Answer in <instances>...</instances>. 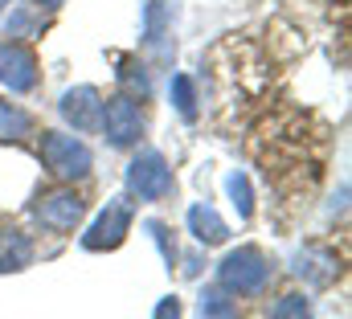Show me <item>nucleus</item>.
<instances>
[{
    "label": "nucleus",
    "instance_id": "nucleus-16",
    "mask_svg": "<svg viewBox=\"0 0 352 319\" xmlns=\"http://www.w3.org/2000/svg\"><path fill=\"white\" fill-rule=\"evenodd\" d=\"M226 188H230V197H234V205H238V217H250V209H254V201H250V180L234 172V176L226 180Z\"/></svg>",
    "mask_w": 352,
    "mask_h": 319
},
{
    "label": "nucleus",
    "instance_id": "nucleus-8",
    "mask_svg": "<svg viewBox=\"0 0 352 319\" xmlns=\"http://www.w3.org/2000/svg\"><path fill=\"white\" fill-rule=\"evenodd\" d=\"M62 115L74 123V131H94L98 119H102V102H98V90L94 86H74L62 94Z\"/></svg>",
    "mask_w": 352,
    "mask_h": 319
},
{
    "label": "nucleus",
    "instance_id": "nucleus-17",
    "mask_svg": "<svg viewBox=\"0 0 352 319\" xmlns=\"http://www.w3.org/2000/svg\"><path fill=\"white\" fill-rule=\"evenodd\" d=\"M148 234L156 238V245H160V254H164V262L173 266V262H176V241L168 238V226H160V221H148Z\"/></svg>",
    "mask_w": 352,
    "mask_h": 319
},
{
    "label": "nucleus",
    "instance_id": "nucleus-7",
    "mask_svg": "<svg viewBox=\"0 0 352 319\" xmlns=\"http://www.w3.org/2000/svg\"><path fill=\"white\" fill-rule=\"evenodd\" d=\"M82 213H87V205H82V197L78 192H50V197H41V205H37V221L41 226H50V230H58V234H66V230H74L78 221H82Z\"/></svg>",
    "mask_w": 352,
    "mask_h": 319
},
{
    "label": "nucleus",
    "instance_id": "nucleus-2",
    "mask_svg": "<svg viewBox=\"0 0 352 319\" xmlns=\"http://www.w3.org/2000/svg\"><path fill=\"white\" fill-rule=\"evenodd\" d=\"M217 278H221V287H226V291L254 295V291H263V287H266V278H270V266H266V258L254 250V245H242V250L226 254V262H221Z\"/></svg>",
    "mask_w": 352,
    "mask_h": 319
},
{
    "label": "nucleus",
    "instance_id": "nucleus-15",
    "mask_svg": "<svg viewBox=\"0 0 352 319\" xmlns=\"http://www.w3.org/2000/svg\"><path fill=\"white\" fill-rule=\"evenodd\" d=\"M173 102H176V111H180L184 119H192V115H197V98H192V82L184 78V74H176V78H173Z\"/></svg>",
    "mask_w": 352,
    "mask_h": 319
},
{
    "label": "nucleus",
    "instance_id": "nucleus-5",
    "mask_svg": "<svg viewBox=\"0 0 352 319\" xmlns=\"http://www.w3.org/2000/svg\"><path fill=\"white\" fill-rule=\"evenodd\" d=\"M127 230H131V201H111L98 217H94V226L87 230V238L82 245L87 250H115L119 241L127 238Z\"/></svg>",
    "mask_w": 352,
    "mask_h": 319
},
{
    "label": "nucleus",
    "instance_id": "nucleus-10",
    "mask_svg": "<svg viewBox=\"0 0 352 319\" xmlns=\"http://www.w3.org/2000/svg\"><path fill=\"white\" fill-rule=\"evenodd\" d=\"M188 230H192V238L205 241V245H217V241H226V221L217 217V209H209V205H192L188 209Z\"/></svg>",
    "mask_w": 352,
    "mask_h": 319
},
{
    "label": "nucleus",
    "instance_id": "nucleus-18",
    "mask_svg": "<svg viewBox=\"0 0 352 319\" xmlns=\"http://www.w3.org/2000/svg\"><path fill=\"white\" fill-rule=\"evenodd\" d=\"M156 319H180V299H160Z\"/></svg>",
    "mask_w": 352,
    "mask_h": 319
},
{
    "label": "nucleus",
    "instance_id": "nucleus-14",
    "mask_svg": "<svg viewBox=\"0 0 352 319\" xmlns=\"http://www.w3.org/2000/svg\"><path fill=\"white\" fill-rule=\"evenodd\" d=\"M270 319H311V307L303 295H283L274 307H270Z\"/></svg>",
    "mask_w": 352,
    "mask_h": 319
},
{
    "label": "nucleus",
    "instance_id": "nucleus-13",
    "mask_svg": "<svg viewBox=\"0 0 352 319\" xmlns=\"http://www.w3.org/2000/svg\"><path fill=\"white\" fill-rule=\"evenodd\" d=\"M197 319H238V307L221 291H205L201 295V307H197Z\"/></svg>",
    "mask_w": 352,
    "mask_h": 319
},
{
    "label": "nucleus",
    "instance_id": "nucleus-19",
    "mask_svg": "<svg viewBox=\"0 0 352 319\" xmlns=\"http://www.w3.org/2000/svg\"><path fill=\"white\" fill-rule=\"evenodd\" d=\"M41 8H58V4H66V0H37Z\"/></svg>",
    "mask_w": 352,
    "mask_h": 319
},
{
    "label": "nucleus",
    "instance_id": "nucleus-1",
    "mask_svg": "<svg viewBox=\"0 0 352 319\" xmlns=\"http://www.w3.org/2000/svg\"><path fill=\"white\" fill-rule=\"evenodd\" d=\"M41 160L54 176L74 180L90 172V148L78 135H62V131H41Z\"/></svg>",
    "mask_w": 352,
    "mask_h": 319
},
{
    "label": "nucleus",
    "instance_id": "nucleus-12",
    "mask_svg": "<svg viewBox=\"0 0 352 319\" xmlns=\"http://www.w3.org/2000/svg\"><path fill=\"white\" fill-rule=\"evenodd\" d=\"M29 131H33V119H29L21 107L0 102V140H21V135H29Z\"/></svg>",
    "mask_w": 352,
    "mask_h": 319
},
{
    "label": "nucleus",
    "instance_id": "nucleus-3",
    "mask_svg": "<svg viewBox=\"0 0 352 319\" xmlns=\"http://www.w3.org/2000/svg\"><path fill=\"white\" fill-rule=\"evenodd\" d=\"M127 188L140 201H160V197L173 192V168L164 164L160 152H140L127 168Z\"/></svg>",
    "mask_w": 352,
    "mask_h": 319
},
{
    "label": "nucleus",
    "instance_id": "nucleus-11",
    "mask_svg": "<svg viewBox=\"0 0 352 319\" xmlns=\"http://www.w3.org/2000/svg\"><path fill=\"white\" fill-rule=\"evenodd\" d=\"M33 258V245L21 230H0V270H21L29 266Z\"/></svg>",
    "mask_w": 352,
    "mask_h": 319
},
{
    "label": "nucleus",
    "instance_id": "nucleus-6",
    "mask_svg": "<svg viewBox=\"0 0 352 319\" xmlns=\"http://www.w3.org/2000/svg\"><path fill=\"white\" fill-rule=\"evenodd\" d=\"M0 82L8 90H33L37 86V58H33V50H25L21 41H4L0 45Z\"/></svg>",
    "mask_w": 352,
    "mask_h": 319
},
{
    "label": "nucleus",
    "instance_id": "nucleus-9",
    "mask_svg": "<svg viewBox=\"0 0 352 319\" xmlns=\"http://www.w3.org/2000/svg\"><path fill=\"white\" fill-rule=\"evenodd\" d=\"M295 270L303 274V278H311L316 287H328L332 278H336V258L328 254V250H316V245H307V250H299L295 254Z\"/></svg>",
    "mask_w": 352,
    "mask_h": 319
},
{
    "label": "nucleus",
    "instance_id": "nucleus-4",
    "mask_svg": "<svg viewBox=\"0 0 352 319\" xmlns=\"http://www.w3.org/2000/svg\"><path fill=\"white\" fill-rule=\"evenodd\" d=\"M98 127L107 131V140H111L115 148H127V144L140 140V131H144V115H140V107H135L127 94H115L111 102H102V119H98Z\"/></svg>",
    "mask_w": 352,
    "mask_h": 319
}]
</instances>
